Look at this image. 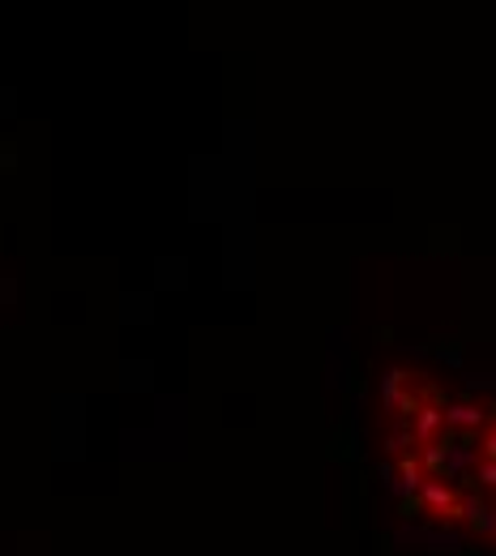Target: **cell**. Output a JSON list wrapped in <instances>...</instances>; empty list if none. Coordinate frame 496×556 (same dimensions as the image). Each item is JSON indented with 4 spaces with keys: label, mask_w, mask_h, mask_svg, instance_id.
Listing matches in <instances>:
<instances>
[{
    "label": "cell",
    "mask_w": 496,
    "mask_h": 556,
    "mask_svg": "<svg viewBox=\"0 0 496 556\" xmlns=\"http://www.w3.org/2000/svg\"><path fill=\"white\" fill-rule=\"evenodd\" d=\"M385 403L398 416L385 450L403 509L496 548V403H445L436 390L420 399L398 381L385 386Z\"/></svg>",
    "instance_id": "6da1fadb"
}]
</instances>
